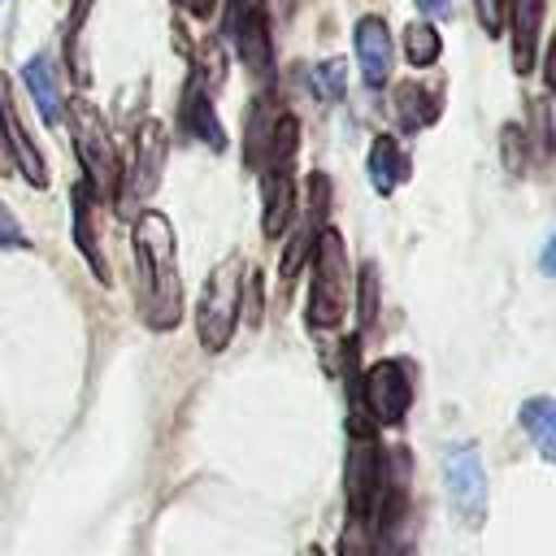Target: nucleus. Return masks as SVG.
Instances as JSON below:
<instances>
[{"label":"nucleus","instance_id":"nucleus-1","mask_svg":"<svg viewBox=\"0 0 556 556\" xmlns=\"http://www.w3.org/2000/svg\"><path fill=\"white\" fill-rule=\"evenodd\" d=\"M135 300L152 330H169L182 317L174 226L165 213H139V222H135Z\"/></svg>","mask_w":556,"mask_h":556},{"label":"nucleus","instance_id":"nucleus-2","mask_svg":"<svg viewBox=\"0 0 556 556\" xmlns=\"http://www.w3.org/2000/svg\"><path fill=\"white\" fill-rule=\"evenodd\" d=\"M348 295H352V269H348V248L339 230H321L317 235V252H313V291H308V326L330 330L343 321L348 313Z\"/></svg>","mask_w":556,"mask_h":556},{"label":"nucleus","instance_id":"nucleus-3","mask_svg":"<svg viewBox=\"0 0 556 556\" xmlns=\"http://www.w3.org/2000/svg\"><path fill=\"white\" fill-rule=\"evenodd\" d=\"M382 495V447L374 439V426L356 408L348 417V460H343V500L348 517H374Z\"/></svg>","mask_w":556,"mask_h":556},{"label":"nucleus","instance_id":"nucleus-4","mask_svg":"<svg viewBox=\"0 0 556 556\" xmlns=\"http://www.w3.org/2000/svg\"><path fill=\"white\" fill-rule=\"evenodd\" d=\"M239 278H243V261L239 256H226L204 278L200 308H195V330H200V343L208 352H222L230 343V334H235V321H239Z\"/></svg>","mask_w":556,"mask_h":556},{"label":"nucleus","instance_id":"nucleus-5","mask_svg":"<svg viewBox=\"0 0 556 556\" xmlns=\"http://www.w3.org/2000/svg\"><path fill=\"white\" fill-rule=\"evenodd\" d=\"M361 413H369V426H400L413 408V378L404 361H378L369 365V374L361 378Z\"/></svg>","mask_w":556,"mask_h":556},{"label":"nucleus","instance_id":"nucleus-6","mask_svg":"<svg viewBox=\"0 0 556 556\" xmlns=\"http://www.w3.org/2000/svg\"><path fill=\"white\" fill-rule=\"evenodd\" d=\"M443 482H447V495H452L456 517L469 530H478L486 521V469H482V456H478L473 443H460V447L447 452Z\"/></svg>","mask_w":556,"mask_h":556},{"label":"nucleus","instance_id":"nucleus-7","mask_svg":"<svg viewBox=\"0 0 556 556\" xmlns=\"http://www.w3.org/2000/svg\"><path fill=\"white\" fill-rule=\"evenodd\" d=\"M74 135H78V156L87 165V178L100 195H117L122 169H117V152L109 143V130L100 122V113L87 100H74Z\"/></svg>","mask_w":556,"mask_h":556},{"label":"nucleus","instance_id":"nucleus-8","mask_svg":"<svg viewBox=\"0 0 556 556\" xmlns=\"http://www.w3.org/2000/svg\"><path fill=\"white\" fill-rule=\"evenodd\" d=\"M226 35L252 74L269 70L274 43H269V26H265V0H230L226 4Z\"/></svg>","mask_w":556,"mask_h":556},{"label":"nucleus","instance_id":"nucleus-9","mask_svg":"<svg viewBox=\"0 0 556 556\" xmlns=\"http://www.w3.org/2000/svg\"><path fill=\"white\" fill-rule=\"evenodd\" d=\"M165 152H169L165 126H161V122H143V130L135 135V161H130L126 191H122V208H126V213H135V204L156 191L161 169H165Z\"/></svg>","mask_w":556,"mask_h":556},{"label":"nucleus","instance_id":"nucleus-10","mask_svg":"<svg viewBox=\"0 0 556 556\" xmlns=\"http://www.w3.org/2000/svg\"><path fill=\"white\" fill-rule=\"evenodd\" d=\"M356 61H361V78L369 87H382L391 78V35H387V22L382 17H361L356 22Z\"/></svg>","mask_w":556,"mask_h":556},{"label":"nucleus","instance_id":"nucleus-11","mask_svg":"<svg viewBox=\"0 0 556 556\" xmlns=\"http://www.w3.org/2000/svg\"><path fill=\"white\" fill-rule=\"evenodd\" d=\"M0 122H4V143H9V156H13V165L26 174V182L43 187V182H48L43 156H39V152L30 148V139H26V130H22L17 113H13V100H9V87H4V78H0Z\"/></svg>","mask_w":556,"mask_h":556},{"label":"nucleus","instance_id":"nucleus-12","mask_svg":"<svg viewBox=\"0 0 556 556\" xmlns=\"http://www.w3.org/2000/svg\"><path fill=\"white\" fill-rule=\"evenodd\" d=\"M543 13H547V0H513V70L517 74L534 70V48H539Z\"/></svg>","mask_w":556,"mask_h":556},{"label":"nucleus","instance_id":"nucleus-13","mask_svg":"<svg viewBox=\"0 0 556 556\" xmlns=\"http://www.w3.org/2000/svg\"><path fill=\"white\" fill-rule=\"evenodd\" d=\"M408 178V156L391 135H378L369 148V182L378 195H391L400 182Z\"/></svg>","mask_w":556,"mask_h":556},{"label":"nucleus","instance_id":"nucleus-14","mask_svg":"<svg viewBox=\"0 0 556 556\" xmlns=\"http://www.w3.org/2000/svg\"><path fill=\"white\" fill-rule=\"evenodd\" d=\"M261 191H265V217H261V230H265L269 239H278V235L287 230V222H291V178H287V165H269Z\"/></svg>","mask_w":556,"mask_h":556},{"label":"nucleus","instance_id":"nucleus-15","mask_svg":"<svg viewBox=\"0 0 556 556\" xmlns=\"http://www.w3.org/2000/svg\"><path fill=\"white\" fill-rule=\"evenodd\" d=\"M182 122H187V130L195 135V139H204L208 148H226V135H222V126H217V117H213V109H208V96H204V83L200 78H191V87H187V96H182Z\"/></svg>","mask_w":556,"mask_h":556},{"label":"nucleus","instance_id":"nucleus-16","mask_svg":"<svg viewBox=\"0 0 556 556\" xmlns=\"http://www.w3.org/2000/svg\"><path fill=\"white\" fill-rule=\"evenodd\" d=\"M395 117H400L404 130H421L439 117V96L417 87V83H400L395 87Z\"/></svg>","mask_w":556,"mask_h":556},{"label":"nucleus","instance_id":"nucleus-17","mask_svg":"<svg viewBox=\"0 0 556 556\" xmlns=\"http://www.w3.org/2000/svg\"><path fill=\"white\" fill-rule=\"evenodd\" d=\"M22 78H26L30 100L39 104V117H43L48 126H56V122H61V96H56V83H52L48 61H43V56H30V61L22 65Z\"/></svg>","mask_w":556,"mask_h":556},{"label":"nucleus","instance_id":"nucleus-18","mask_svg":"<svg viewBox=\"0 0 556 556\" xmlns=\"http://www.w3.org/2000/svg\"><path fill=\"white\" fill-rule=\"evenodd\" d=\"M74 239H78V252L87 256V265L96 269V278L109 282V261H104V252L96 243V230H91V191L87 187L74 191Z\"/></svg>","mask_w":556,"mask_h":556},{"label":"nucleus","instance_id":"nucleus-19","mask_svg":"<svg viewBox=\"0 0 556 556\" xmlns=\"http://www.w3.org/2000/svg\"><path fill=\"white\" fill-rule=\"evenodd\" d=\"M521 426L530 430V439H534L539 456H543V460H552V456H556V404H552L547 395L526 400V404H521Z\"/></svg>","mask_w":556,"mask_h":556},{"label":"nucleus","instance_id":"nucleus-20","mask_svg":"<svg viewBox=\"0 0 556 556\" xmlns=\"http://www.w3.org/2000/svg\"><path fill=\"white\" fill-rule=\"evenodd\" d=\"M382 539H378V521L374 517H343L339 530V556H378Z\"/></svg>","mask_w":556,"mask_h":556},{"label":"nucleus","instance_id":"nucleus-21","mask_svg":"<svg viewBox=\"0 0 556 556\" xmlns=\"http://www.w3.org/2000/svg\"><path fill=\"white\" fill-rule=\"evenodd\" d=\"M439 52H443V39H439V30H434L430 22H413V26L404 30V56H408L413 65H434Z\"/></svg>","mask_w":556,"mask_h":556},{"label":"nucleus","instance_id":"nucleus-22","mask_svg":"<svg viewBox=\"0 0 556 556\" xmlns=\"http://www.w3.org/2000/svg\"><path fill=\"white\" fill-rule=\"evenodd\" d=\"M343 61H330V65H321V70H313L308 74V87L317 91V96H326V100H334L339 91H343Z\"/></svg>","mask_w":556,"mask_h":556},{"label":"nucleus","instance_id":"nucleus-23","mask_svg":"<svg viewBox=\"0 0 556 556\" xmlns=\"http://www.w3.org/2000/svg\"><path fill=\"white\" fill-rule=\"evenodd\" d=\"M378 317V269L365 265L361 269V330H369Z\"/></svg>","mask_w":556,"mask_h":556},{"label":"nucleus","instance_id":"nucleus-24","mask_svg":"<svg viewBox=\"0 0 556 556\" xmlns=\"http://www.w3.org/2000/svg\"><path fill=\"white\" fill-rule=\"evenodd\" d=\"M0 248H26V235H22V226L13 222V213L0 204Z\"/></svg>","mask_w":556,"mask_h":556},{"label":"nucleus","instance_id":"nucleus-25","mask_svg":"<svg viewBox=\"0 0 556 556\" xmlns=\"http://www.w3.org/2000/svg\"><path fill=\"white\" fill-rule=\"evenodd\" d=\"M500 17H504V0H478V22L486 35H500Z\"/></svg>","mask_w":556,"mask_h":556},{"label":"nucleus","instance_id":"nucleus-26","mask_svg":"<svg viewBox=\"0 0 556 556\" xmlns=\"http://www.w3.org/2000/svg\"><path fill=\"white\" fill-rule=\"evenodd\" d=\"M517 126H504V156H508V174H521V156H517Z\"/></svg>","mask_w":556,"mask_h":556},{"label":"nucleus","instance_id":"nucleus-27","mask_svg":"<svg viewBox=\"0 0 556 556\" xmlns=\"http://www.w3.org/2000/svg\"><path fill=\"white\" fill-rule=\"evenodd\" d=\"M417 9H421V13H430V17H447V13H452V4H447V0H417Z\"/></svg>","mask_w":556,"mask_h":556},{"label":"nucleus","instance_id":"nucleus-28","mask_svg":"<svg viewBox=\"0 0 556 556\" xmlns=\"http://www.w3.org/2000/svg\"><path fill=\"white\" fill-rule=\"evenodd\" d=\"M187 13H195V17H208V9H213V0H178Z\"/></svg>","mask_w":556,"mask_h":556},{"label":"nucleus","instance_id":"nucleus-29","mask_svg":"<svg viewBox=\"0 0 556 556\" xmlns=\"http://www.w3.org/2000/svg\"><path fill=\"white\" fill-rule=\"evenodd\" d=\"M0 169H4V174L13 169V156H9V143H4V130H0Z\"/></svg>","mask_w":556,"mask_h":556},{"label":"nucleus","instance_id":"nucleus-30","mask_svg":"<svg viewBox=\"0 0 556 556\" xmlns=\"http://www.w3.org/2000/svg\"><path fill=\"white\" fill-rule=\"evenodd\" d=\"M308 556H326V552H321V547H313V552H308Z\"/></svg>","mask_w":556,"mask_h":556}]
</instances>
